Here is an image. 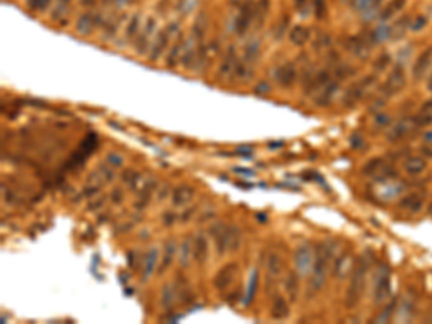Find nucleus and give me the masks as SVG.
<instances>
[{
	"instance_id": "36",
	"label": "nucleus",
	"mask_w": 432,
	"mask_h": 324,
	"mask_svg": "<svg viewBox=\"0 0 432 324\" xmlns=\"http://www.w3.org/2000/svg\"><path fill=\"white\" fill-rule=\"evenodd\" d=\"M313 6H314V14L317 16V19H324L327 16L326 0H313Z\"/></svg>"
},
{
	"instance_id": "55",
	"label": "nucleus",
	"mask_w": 432,
	"mask_h": 324,
	"mask_svg": "<svg viewBox=\"0 0 432 324\" xmlns=\"http://www.w3.org/2000/svg\"><path fill=\"white\" fill-rule=\"evenodd\" d=\"M427 88H428V89H430V91L432 92V74H431V76H430V81H428V85H427Z\"/></svg>"
},
{
	"instance_id": "12",
	"label": "nucleus",
	"mask_w": 432,
	"mask_h": 324,
	"mask_svg": "<svg viewBox=\"0 0 432 324\" xmlns=\"http://www.w3.org/2000/svg\"><path fill=\"white\" fill-rule=\"evenodd\" d=\"M275 79L277 82L284 88H290L291 85H294L297 79V68L294 63L287 62L284 65H281L277 72H275Z\"/></svg>"
},
{
	"instance_id": "19",
	"label": "nucleus",
	"mask_w": 432,
	"mask_h": 324,
	"mask_svg": "<svg viewBox=\"0 0 432 324\" xmlns=\"http://www.w3.org/2000/svg\"><path fill=\"white\" fill-rule=\"evenodd\" d=\"M405 6H407V0H389V3L383 7L382 12L379 13V19L382 22L389 20L401 12Z\"/></svg>"
},
{
	"instance_id": "21",
	"label": "nucleus",
	"mask_w": 432,
	"mask_h": 324,
	"mask_svg": "<svg viewBox=\"0 0 432 324\" xmlns=\"http://www.w3.org/2000/svg\"><path fill=\"white\" fill-rule=\"evenodd\" d=\"M309 39L310 30L309 27H306V26L297 25L290 32V40H291V43H294L297 46H303Z\"/></svg>"
},
{
	"instance_id": "18",
	"label": "nucleus",
	"mask_w": 432,
	"mask_h": 324,
	"mask_svg": "<svg viewBox=\"0 0 432 324\" xmlns=\"http://www.w3.org/2000/svg\"><path fill=\"white\" fill-rule=\"evenodd\" d=\"M94 26H95V14L92 12H86L82 13V14L78 17L75 27H76V32H78L79 35L85 36L88 33H91V30H92Z\"/></svg>"
},
{
	"instance_id": "43",
	"label": "nucleus",
	"mask_w": 432,
	"mask_h": 324,
	"mask_svg": "<svg viewBox=\"0 0 432 324\" xmlns=\"http://www.w3.org/2000/svg\"><path fill=\"white\" fill-rule=\"evenodd\" d=\"M425 26H427V19H425L424 16H420V17H417L414 22H411V29L415 30V32H418V30H421V29H424Z\"/></svg>"
},
{
	"instance_id": "46",
	"label": "nucleus",
	"mask_w": 432,
	"mask_h": 324,
	"mask_svg": "<svg viewBox=\"0 0 432 324\" xmlns=\"http://www.w3.org/2000/svg\"><path fill=\"white\" fill-rule=\"evenodd\" d=\"M255 283H257V273H254L252 274V278H251V286H249V301H251V299H252V296H254V293H255Z\"/></svg>"
},
{
	"instance_id": "37",
	"label": "nucleus",
	"mask_w": 432,
	"mask_h": 324,
	"mask_svg": "<svg viewBox=\"0 0 432 324\" xmlns=\"http://www.w3.org/2000/svg\"><path fill=\"white\" fill-rule=\"evenodd\" d=\"M411 27V17L409 16H404L399 22H398V25L395 26V29H394V35L395 36H402L405 32H407V29H409Z\"/></svg>"
},
{
	"instance_id": "22",
	"label": "nucleus",
	"mask_w": 432,
	"mask_h": 324,
	"mask_svg": "<svg viewBox=\"0 0 432 324\" xmlns=\"http://www.w3.org/2000/svg\"><path fill=\"white\" fill-rule=\"evenodd\" d=\"M290 314V307H288V303L284 297H277L272 303V309H271V316L277 320H283L287 316Z\"/></svg>"
},
{
	"instance_id": "15",
	"label": "nucleus",
	"mask_w": 432,
	"mask_h": 324,
	"mask_svg": "<svg viewBox=\"0 0 432 324\" xmlns=\"http://www.w3.org/2000/svg\"><path fill=\"white\" fill-rule=\"evenodd\" d=\"M332 81V75L327 69H320L317 74L314 75L309 82H307V92L313 94V92H320L323 88L326 87L329 82Z\"/></svg>"
},
{
	"instance_id": "10",
	"label": "nucleus",
	"mask_w": 432,
	"mask_h": 324,
	"mask_svg": "<svg viewBox=\"0 0 432 324\" xmlns=\"http://www.w3.org/2000/svg\"><path fill=\"white\" fill-rule=\"evenodd\" d=\"M432 65V45H428L425 49L421 52L420 55L417 56L415 62L412 65V69H411V74H412V78L415 81L421 79L424 75L428 72V69L431 68Z\"/></svg>"
},
{
	"instance_id": "6",
	"label": "nucleus",
	"mask_w": 432,
	"mask_h": 324,
	"mask_svg": "<svg viewBox=\"0 0 432 324\" xmlns=\"http://www.w3.org/2000/svg\"><path fill=\"white\" fill-rule=\"evenodd\" d=\"M345 48L359 59H368L373 48V40L369 35H353L345 40Z\"/></svg>"
},
{
	"instance_id": "48",
	"label": "nucleus",
	"mask_w": 432,
	"mask_h": 324,
	"mask_svg": "<svg viewBox=\"0 0 432 324\" xmlns=\"http://www.w3.org/2000/svg\"><path fill=\"white\" fill-rule=\"evenodd\" d=\"M294 4H296V7L301 13H304L303 12L304 9L307 10V0H294Z\"/></svg>"
},
{
	"instance_id": "14",
	"label": "nucleus",
	"mask_w": 432,
	"mask_h": 324,
	"mask_svg": "<svg viewBox=\"0 0 432 324\" xmlns=\"http://www.w3.org/2000/svg\"><path fill=\"white\" fill-rule=\"evenodd\" d=\"M424 200H425V196L421 192H411L409 195H407L399 202V206L404 211H409L411 213H418L424 206Z\"/></svg>"
},
{
	"instance_id": "33",
	"label": "nucleus",
	"mask_w": 432,
	"mask_h": 324,
	"mask_svg": "<svg viewBox=\"0 0 432 324\" xmlns=\"http://www.w3.org/2000/svg\"><path fill=\"white\" fill-rule=\"evenodd\" d=\"M258 55H259V43L258 42H251V43L248 45L247 49H245V61H244V62H247L251 65L252 62L257 61Z\"/></svg>"
},
{
	"instance_id": "56",
	"label": "nucleus",
	"mask_w": 432,
	"mask_h": 324,
	"mask_svg": "<svg viewBox=\"0 0 432 324\" xmlns=\"http://www.w3.org/2000/svg\"><path fill=\"white\" fill-rule=\"evenodd\" d=\"M430 213H432V202L430 203Z\"/></svg>"
},
{
	"instance_id": "38",
	"label": "nucleus",
	"mask_w": 432,
	"mask_h": 324,
	"mask_svg": "<svg viewBox=\"0 0 432 324\" xmlns=\"http://www.w3.org/2000/svg\"><path fill=\"white\" fill-rule=\"evenodd\" d=\"M395 309H396V300L394 299L391 303H388V306H386V309H385V312L379 316V319H378V322L379 323H383V322H388V320H391V317L394 316V313H395Z\"/></svg>"
},
{
	"instance_id": "35",
	"label": "nucleus",
	"mask_w": 432,
	"mask_h": 324,
	"mask_svg": "<svg viewBox=\"0 0 432 324\" xmlns=\"http://www.w3.org/2000/svg\"><path fill=\"white\" fill-rule=\"evenodd\" d=\"M205 255H206V241L202 237H199L198 239H196V242H195L193 257H195L198 261H200V260L205 258Z\"/></svg>"
},
{
	"instance_id": "39",
	"label": "nucleus",
	"mask_w": 432,
	"mask_h": 324,
	"mask_svg": "<svg viewBox=\"0 0 432 324\" xmlns=\"http://www.w3.org/2000/svg\"><path fill=\"white\" fill-rule=\"evenodd\" d=\"M288 23H290V17H288V16H284V17L277 23V26H275V37H277V39H281V37L284 36L285 32H287V27H288Z\"/></svg>"
},
{
	"instance_id": "23",
	"label": "nucleus",
	"mask_w": 432,
	"mask_h": 324,
	"mask_svg": "<svg viewBox=\"0 0 432 324\" xmlns=\"http://www.w3.org/2000/svg\"><path fill=\"white\" fill-rule=\"evenodd\" d=\"M392 63V56L389 52H381L375 61L372 62V69H373V74H382L385 72Z\"/></svg>"
},
{
	"instance_id": "26",
	"label": "nucleus",
	"mask_w": 432,
	"mask_h": 324,
	"mask_svg": "<svg viewBox=\"0 0 432 324\" xmlns=\"http://www.w3.org/2000/svg\"><path fill=\"white\" fill-rule=\"evenodd\" d=\"M153 30H154V19H148L147 25H146V29H144L143 35L138 37V40H137L136 43V49L138 53H143V52H144V48L147 46L148 39H150V36H151Z\"/></svg>"
},
{
	"instance_id": "45",
	"label": "nucleus",
	"mask_w": 432,
	"mask_h": 324,
	"mask_svg": "<svg viewBox=\"0 0 432 324\" xmlns=\"http://www.w3.org/2000/svg\"><path fill=\"white\" fill-rule=\"evenodd\" d=\"M270 89H271V87L267 82H261L258 87L255 88L257 94H267V92H270Z\"/></svg>"
},
{
	"instance_id": "24",
	"label": "nucleus",
	"mask_w": 432,
	"mask_h": 324,
	"mask_svg": "<svg viewBox=\"0 0 432 324\" xmlns=\"http://www.w3.org/2000/svg\"><path fill=\"white\" fill-rule=\"evenodd\" d=\"M385 167V160L382 157H373L362 167V173L368 177H375Z\"/></svg>"
},
{
	"instance_id": "11",
	"label": "nucleus",
	"mask_w": 432,
	"mask_h": 324,
	"mask_svg": "<svg viewBox=\"0 0 432 324\" xmlns=\"http://www.w3.org/2000/svg\"><path fill=\"white\" fill-rule=\"evenodd\" d=\"M294 261H296L297 270H298L301 274L309 273L310 270H313V261H314L313 250L310 248L309 245H301V247L296 251Z\"/></svg>"
},
{
	"instance_id": "9",
	"label": "nucleus",
	"mask_w": 432,
	"mask_h": 324,
	"mask_svg": "<svg viewBox=\"0 0 432 324\" xmlns=\"http://www.w3.org/2000/svg\"><path fill=\"white\" fill-rule=\"evenodd\" d=\"M355 265H356V260L352 255V252L343 251L339 255V258L334 261L333 271H332L333 278H336V280H345V278H347L349 275L352 274Z\"/></svg>"
},
{
	"instance_id": "42",
	"label": "nucleus",
	"mask_w": 432,
	"mask_h": 324,
	"mask_svg": "<svg viewBox=\"0 0 432 324\" xmlns=\"http://www.w3.org/2000/svg\"><path fill=\"white\" fill-rule=\"evenodd\" d=\"M156 257H157V251H151L150 255H147V258H146V275H148L153 271L154 262H156Z\"/></svg>"
},
{
	"instance_id": "5",
	"label": "nucleus",
	"mask_w": 432,
	"mask_h": 324,
	"mask_svg": "<svg viewBox=\"0 0 432 324\" xmlns=\"http://www.w3.org/2000/svg\"><path fill=\"white\" fill-rule=\"evenodd\" d=\"M375 82H376V74L366 75V76L362 78L360 81L355 82V84L345 92V97H343L345 107H353L355 104H358L359 101L363 98V95L366 94V91H368Z\"/></svg>"
},
{
	"instance_id": "44",
	"label": "nucleus",
	"mask_w": 432,
	"mask_h": 324,
	"mask_svg": "<svg viewBox=\"0 0 432 324\" xmlns=\"http://www.w3.org/2000/svg\"><path fill=\"white\" fill-rule=\"evenodd\" d=\"M69 1H71V0H58V7H56V10H55V14H53L55 19L59 17V13H62L65 9H66V6L69 4Z\"/></svg>"
},
{
	"instance_id": "54",
	"label": "nucleus",
	"mask_w": 432,
	"mask_h": 324,
	"mask_svg": "<svg viewBox=\"0 0 432 324\" xmlns=\"http://www.w3.org/2000/svg\"><path fill=\"white\" fill-rule=\"evenodd\" d=\"M81 3L82 4H92V3H95V0H81Z\"/></svg>"
},
{
	"instance_id": "51",
	"label": "nucleus",
	"mask_w": 432,
	"mask_h": 324,
	"mask_svg": "<svg viewBox=\"0 0 432 324\" xmlns=\"http://www.w3.org/2000/svg\"><path fill=\"white\" fill-rule=\"evenodd\" d=\"M27 6L32 10H39V0H27Z\"/></svg>"
},
{
	"instance_id": "29",
	"label": "nucleus",
	"mask_w": 432,
	"mask_h": 324,
	"mask_svg": "<svg viewBox=\"0 0 432 324\" xmlns=\"http://www.w3.org/2000/svg\"><path fill=\"white\" fill-rule=\"evenodd\" d=\"M285 291L290 296L291 301H296L298 296V277L296 274H290L285 283Z\"/></svg>"
},
{
	"instance_id": "2",
	"label": "nucleus",
	"mask_w": 432,
	"mask_h": 324,
	"mask_svg": "<svg viewBox=\"0 0 432 324\" xmlns=\"http://www.w3.org/2000/svg\"><path fill=\"white\" fill-rule=\"evenodd\" d=\"M366 275H368V265L362 260H356V265L350 274V283H349V287L346 291V309L352 310L359 306L362 296H363V291H365Z\"/></svg>"
},
{
	"instance_id": "16",
	"label": "nucleus",
	"mask_w": 432,
	"mask_h": 324,
	"mask_svg": "<svg viewBox=\"0 0 432 324\" xmlns=\"http://www.w3.org/2000/svg\"><path fill=\"white\" fill-rule=\"evenodd\" d=\"M236 271H238L236 264H229V265H226L225 268H222V270L218 273L216 278H215V286H216V288L222 290V288L228 287V286L234 281V277L235 274H236Z\"/></svg>"
},
{
	"instance_id": "53",
	"label": "nucleus",
	"mask_w": 432,
	"mask_h": 324,
	"mask_svg": "<svg viewBox=\"0 0 432 324\" xmlns=\"http://www.w3.org/2000/svg\"><path fill=\"white\" fill-rule=\"evenodd\" d=\"M182 252H183V254H182V262H183V264H186V258H187V257H189V254H187V252H189V250H187V245H183V248H182Z\"/></svg>"
},
{
	"instance_id": "1",
	"label": "nucleus",
	"mask_w": 432,
	"mask_h": 324,
	"mask_svg": "<svg viewBox=\"0 0 432 324\" xmlns=\"http://www.w3.org/2000/svg\"><path fill=\"white\" fill-rule=\"evenodd\" d=\"M334 254V247L332 244H321L317 250V257L313 264V274L310 278V291L311 293H319L321 288L324 287L327 281V273H329V265L332 262Z\"/></svg>"
},
{
	"instance_id": "49",
	"label": "nucleus",
	"mask_w": 432,
	"mask_h": 324,
	"mask_svg": "<svg viewBox=\"0 0 432 324\" xmlns=\"http://www.w3.org/2000/svg\"><path fill=\"white\" fill-rule=\"evenodd\" d=\"M108 160H110L111 163H114V164H117V166L121 164V162H123V159H121L118 154H115V153H111V154L108 156Z\"/></svg>"
},
{
	"instance_id": "20",
	"label": "nucleus",
	"mask_w": 432,
	"mask_h": 324,
	"mask_svg": "<svg viewBox=\"0 0 432 324\" xmlns=\"http://www.w3.org/2000/svg\"><path fill=\"white\" fill-rule=\"evenodd\" d=\"M415 118L421 128L432 124V100H427L421 105L418 112L415 114Z\"/></svg>"
},
{
	"instance_id": "25",
	"label": "nucleus",
	"mask_w": 432,
	"mask_h": 324,
	"mask_svg": "<svg viewBox=\"0 0 432 324\" xmlns=\"http://www.w3.org/2000/svg\"><path fill=\"white\" fill-rule=\"evenodd\" d=\"M167 35H169L167 32H160V33L157 35L156 42H154V45H153V48H151V52H150V59H151V61L157 59V58L160 56L161 52L164 50V48L167 46V43H169V36H167Z\"/></svg>"
},
{
	"instance_id": "7",
	"label": "nucleus",
	"mask_w": 432,
	"mask_h": 324,
	"mask_svg": "<svg viewBox=\"0 0 432 324\" xmlns=\"http://www.w3.org/2000/svg\"><path fill=\"white\" fill-rule=\"evenodd\" d=\"M391 290H392L391 274L388 270H382L378 275V280H376V286H375V291H373V304L378 307L385 306L391 297Z\"/></svg>"
},
{
	"instance_id": "52",
	"label": "nucleus",
	"mask_w": 432,
	"mask_h": 324,
	"mask_svg": "<svg viewBox=\"0 0 432 324\" xmlns=\"http://www.w3.org/2000/svg\"><path fill=\"white\" fill-rule=\"evenodd\" d=\"M49 4H50V0H39V10H45V9H48Z\"/></svg>"
},
{
	"instance_id": "4",
	"label": "nucleus",
	"mask_w": 432,
	"mask_h": 324,
	"mask_svg": "<svg viewBox=\"0 0 432 324\" xmlns=\"http://www.w3.org/2000/svg\"><path fill=\"white\" fill-rule=\"evenodd\" d=\"M418 128H421L415 115L412 117H405L402 120H399L396 124H394L389 130H388V134H386V140L389 143H398L404 138H407L408 136L414 134Z\"/></svg>"
},
{
	"instance_id": "34",
	"label": "nucleus",
	"mask_w": 432,
	"mask_h": 324,
	"mask_svg": "<svg viewBox=\"0 0 432 324\" xmlns=\"http://www.w3.org/2000/svg\"><path fill=\"white\" fill-rule=\"evenodd\" d=\"M199 1L200 0H180L179 4H177V9L183 16H186V14H189V13L195 10V7L198 6Z\"/></svg>"
},
{
	"instance_id": "30",
	"label": "nucleus",
	"mask_w": 432,
	"mask_h": 324,
	"mask_svg": "<svg viewBox=\"0 0 432 324\" xmlns=\"http://www.w3.org/2000/svg\"><path fill=\"white\" fill-rule=\"evenodd\" d=\"M236 65H238V63H236V61H235L234 48H229V50H228V56L225 58V61H223L222 65H221L219 74L226 75L229 74V72H232V71H235V66H236Z\"/></svg>"
},
{
	"instance_id": "47",
	"label": "nucleus",
	"mask_w": 432,
	"mask_h": 324,
	"mask_svg": "<svg viewBox=\"0 0 432 324\" xmlns=\"http://www.w3.org/2000/svg\"><path fill=\"white\" fill-rule=\"evenodd\" d=\"M421 153L425 159H432V144H427L425 147H422Z\"/></svg>"
},
{
	"instance_id": "41",
	"label": "nucleus",
	"mask_w": 432,
	"mask_h": 324,
	"mask_svg": "<svg viewBox=\"0 0 432 324\" xmlns=\"http://www.w3.org/2000/svg\"><path fill=\"white\" fill-rule=\"evenodd\" d=\"M138 23H140V13L134 14V16H133V19L130 20L128 27H127V32H125L127 37L134 36V33H136L137 29H138Z\"/></svg>"
},
{
	"instance_id": "27",
	"label": "nucleus",
	"mask_w": 432,
	"mask_h": 324,
	"mask_svg": "<svg viewBox=\"0 0 432 324\" xmlns=\"http://www.w3.org/2000/svg\"><path fill=\"white\" fill-rule=\"evenodd\" d=\"M192 195H193V189H192V187H179V189L174 192V195H173V202H174V205H183L187 200H190Z\"/></svg>"
},
{
	"instance_id": "8",
	"label": "nucleus",
	"mask_w": 432,
	"mask_h": 324,
	"mask_svg": "<svg viewBox=\"0 0 432 324\" xmlns=\"http://www.w3.org/2000/svg\"><path fill=\"white\" fill-rule=\"evenodd\" d=\"M254 19H255V3L252 0H245L241 4L239 13L235 19V32L239 36H242L248 30V27L251 26Z\"/></svg>"
},
{
	"instance_id": "40",
	"label": "nucleus",
	"mask_w": 432,
	"mask_h": 324,
	"mask_svg": "<svg viewBox=\"0 0 432 324\" xmlns=\"http://www.w3.org/2000/svg\"><path fill=\"white\" fill-rule=\"evenodd\" d=\"M180 49H182V45H179V43H176L173 46L169 56H167V59H166V62H167L169 66H176V63L179 62V52H180Z\"/></svg>"
},
{
	"instance_id": "28",
	"label": "nucleus",
	"mask_w": 432,
	"mask_h": 324,
	"mask_svg": "<svg viewBox=\"0 0 432 324\" xmlns=\"http://www.w3.org/2000/svg\"><path fill=\"white\" fill-rule=\"evenodd\" d=\"M392 124V115L389 112H376L373 117V127L378 130H383Z\"/></svg>"
},
{
	"instance_id": "32",
	"label": "nucleus",
	"mask_w": 432,
	"mask_h": 324,
	"mask_svg": "<svg viewBox=\"0 0 432 324\" xmlns=\"http://www.w3.org/2000/svg\"><path fill=\"white\" fill-rule=\"evenodd\" d=\"M206 26H208V16L206 13H202L199 16L198 19L195 20V25H193V35L196 37L202 36L206 30Z\"/></svg>"
},
{
	"instance_id": "50",
	"label": "nucleus",
	"mask_w": 432,
	"mask_h": 324,
	"mask_svg": "<svg viewBox=\"0 0 432 324\" xmlns=\"http://www.w3.org/2000/svg\"><path fill=\"white\" fill-rule=\"evenodd\" d=\"M422 140H424V143H425V144H432V130L425 131V133H424V136H422Z\"/></svg>"
},
{
	"instance_id": "31",
	"label": "nucleus",
	"mask_w": 432,
	"mask_h": 324,
	"mask_svg": "<svg viewBox=\"0 0 432 324\" xmlns=\"http://www.w3.org/2000/svg\"><path fill=\"white\" fill-rule=\"evenodd\" d=\"M268 270L271 275H280L283 271V260L280 258L278 254L272 252L268 257Z\"/></svg>"
},
{
	"instance_id": "13",
	"label": "nucleus",
	"mask_w": 432,
	"mask_h": 324,
	"mask_svg": "<svg viewBox=\"0 0 432 324\" xmlns=\"http://www.w3.org/2000/svg\"><path fill=\"white\" fill-rule=\"evenodd\" d=\"M404 172L409 176L422 175L428 169V162L424 156H411L402 164Z\"/></svg>"
},
{
	"instance_id": "17",
	"label": "nucleus",
	"mask_w": 432,
	"mask_h": 324,
	"mask_svg": "<svg viewBox=\"0 0 432 324\" xmlns=\"http://www.w3.org/2000/svg\"><path fill=\"white\" fill-rule=\"evenodd\" d=\"M339 87H340L339 81L332 79V81L319 92V97H316V102H317L320 107H326L327 104H330L332 100H333V97L336 95V92L339 91Z\"/></svg>"
},
{
	"instance_id": "3",
	"label": "nucleus",
	"mask_w": 432,
	"mask_h": 324,
	"mask_svg": "<svg viewBox=\"0 0 432 324\" xmlns=\"http://www.w3.org/2000/svg\"><path fill=\"white\" fill-rule=\"evenodd\" d=\"M407 72H405L404 66L398 65V66H395V68L389 72L386 81L381 85L379 94L383 95L385 98H391V97H394L396 94H399L404 88L407 87Z\"/></svg>"
}]
</instances>
